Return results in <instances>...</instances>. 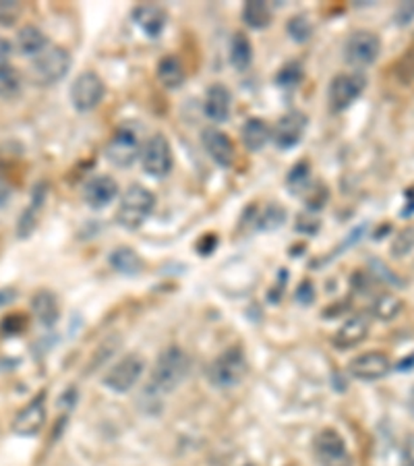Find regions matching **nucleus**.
<instances>
[{
  "instance_id": "28",
  "label": "nucleus",
  "mask_w": 414,
  "mask_h": 466,
  "mask_svg": "<svg viewBox=\"0 0 414 466\" xmlns=\"http://www.w3.org/2000/svg\"><path fill=\"white\" fill-rule=\"evenodd\" d=\"M24 89V75L17 66L3 65L0 66V100H13Z\"/></svg>"
},
{
  "instance_id": "29",
  "label": "nucleus",
  "mask_w": 414,
  "mask_h": 466,
  "mask_svg": "<svg viewBox=\"0 0 414 466\" xmlns=\"http://www.w3.org/2000/svg\"><path fill=\"white\" fill-rule=\"evenodd\" d=\"M286 187L292 195H305L311 189V168H308V162H298L290 168L288 175H286Z\"/></svg>"
},
{
  "instance_id": "26",
  "label": "nucleus",
  "mask_w": 414,
  "mask_h": 466,
  "mask_svg": "<svg viewBox=\"0 0 414 466\" xmlns=\"http://www.w3.org/2000/svg\"><path fill=\"white\" fill-rule=\"evenodd\" d=\"M230 63L237 71H247L253 63V46L247 34H235L230 42Z\"/></svg>"
},
{
  "instance_id": "23",
  "label": "nucleus",
  "mask_w": 414,
  "mask_h": 466,
  "mask_svg": "<svg viewBox=\"0 0 414 466\" xmlns=\"http://www.w3.org/2000/svg\"><path fill=\"white\" fill-rule=\"evenodd\" d=\"M32 309H34V315L37 318V321L42 323V326L50 328L58 321V313H60L58 300L50 290L35 292V297L32 299Z\"/></svg>"
},
{
  "instance_id": "12",
  "label": "nucleus",
  "mask_w": 414,
  "mask_h": 466,
  "mask_svg": "<svg viewBox=\"0 0 414 466\" xmlns=\"http://www.w3.org/2000/svg\"><path fill=\"white\" fill-rule=\"evenodd\" d=\"M391 371V360L381 350H369L357 355L348 363V373L358 381H379Z\"/></svg>"
},
{
  "instance_id": "25",
  "label": "nucleus",
  "mask_w": 414,
  "mask_h": 466,
  "mask_svg": "<svg viewBox=\"0 0 414 466\" xmlns=\"http://www.w3.org/2000/svg\"><path fill=\"white\" fill-rule=\"evenodd\" d=\"M185 66L177 56H164L157 65V79L166 89H178L185 84Z\"/></svg>"
},
{
  "instance_id": "36",
  "label": "nucleus",
  "mask_w": 414,
  "mask_h": 466,
  "mask_svg": "<svg viewBox=\"0 0 414 466\" xmlns=\"http://www.w3.org/2000/svg\"><path fill=\"white\" fill-rule=\"evenodd\" d=\"M319 227H321V220L313 214H300L297 220V230L305 232V235H315V232L319 230Z\"/></svg>"
},
{
  "instance_id": "33",
  "label": "nucleus",
  "mask_w": 414,
  "mask_h": 466,
  "mask_svg": "<svg viewBox=\"0 0 414 466\" xmlns=\"http://www.w3.org/2000/svg\"><path fill=\"white\" fill-rule=\"evenodd\" d=\"M414 249V227L398 232L394 243H391V255L394 258H406Z\"/></svg>"
},
{
  "instance_id": "7",
  "label": "nucleus",
  "mask_w": 414,
  "mask_h": 466,
  "mask_svg": "<svg viewBox=\"0 0 414 466\" xmlns=\"http://www.w3.org/2000/svg\"><path fill=\"white\" fill-rule=\"evenodd\" d=\"M365 87H367V79L360 71L336 75V77L331 79L329 92H328L329 108L334 112H344L346 108H350L352 104L363 96Z\"/></svg>"
},
{
  "instance_id": "43",
  "label": "nucleus",
  "mask_w": 414,
  "mask_h": 466,
  "mask_svg": "<svg viewBox=\"0 0 414 466\" xmlns=\"http://www.w3.org/2000/svg\"><path fill=\"white\" fill-rule=\"evenodd\" d=\"M11 198H13V191H11V187L6 185L3 178H0V209L6 208V204H9Z\"/></svg>"
},
{
  "instance_id": "30",
  "label": "nucleus",
  "mask_w": 414,
  "mask_h": 466,
  "mask_svg": "<svg viewBox=\"0 0 414 466\" xmlns=\"http://www.w3.org/2000/svg\"><path fill=\"white\" fill-rule=\"evenodd\" d=\"M373 315L381 321H391L396 319L398 315L402 311V300L398 299L396 295H391V292H383L378 299L373 300V307H371Z\"/></svg>"
},
{
  "instance_id": "41",
  "label": "nucleus",
  "mask_w": 414,
  "mask_h": 466,
  "mask_svg": "<svg viewBox=\"0 0 414 466\" xmlns=\"http://www.w3.org/2000/svg\"><path fill=\"white\" fill-rule=\"evenodd\" d=\"M412 214H414V187H412V189L406 191V204L402 208L400 216L406 220V218H410Z\"/></svg>"
},
{
  "instance_id": "3",
  "label": "nucleus",
  "mask_w": 414,
  "mask_h": 466,
  "mask_svg": "<svg viewBox=\"0 0 414 466\" xmlns=\"http://www.w3.org/2000/svg\"><path fill=\"white\" fill-rule=\"evenodd\" d=\"M156 208V195L141 185H131L120 198L116 209V222L123 228L135 230L146 224L149 214Z\"/></svg>"
},
{
  "instance_id": "20",
  "label": "nucleus",
  "mask_w": 414,
  "mask_h": 466,
  "mask_svg": "<svg viewBox=\"0 0 414 466\" xmlns=\"http://www.w3.org/2000/svg\"><path fill=\"white\" fill-rule=\"evenodd\" d=\"M15 48L21 56H29V58H35L40 56L44 50L48 48V37L46 34L42 32L40 27L35 25H25L19 29L17 34V40H15Z\"/></svg>"
},
{
  "instance_id": "15",
  "label": "nucleus",
  "mask_w": 414,
  "mask_h": 466,
  "mask_svg": "<svg viewBox=\"0 0 414 466\" xmlns=\"http://www.w3.org/2000/svg\"><path fill=\"white\" fill-rule=\"evenodd\" d=\"M203 147H206L207 156L217 164L220 168H230L235 164L237 149L232 139L220 129H206L201 133Z\"/></svg>"
},
{
  "instance_id": "21",
  "label": "nucleus",
  "mask_w": 414,
  "mask_h": 466,
  "mask_svg": "<svg viewBox=\"0 0 414 466\" xmlns=\"http://www.w3.org/2000/svg\"><path fill=\"white\" fill-rule=\"evenodd\" d=\"M44 199H46V185H37L32 195V201H29V206L21 212V218L17 222L19 238H27L35 230L37 220H40V214H42V208H44Z\"/></svg>"
},
{
  "instance_id": "46",
  "label": "nucleus",
  "mask_w": 414,
  "mask_h": 466,
  "mask_svg": "<svg viewBox=\"0 0 414 466\" xmlns=\"http://www.w3.org/2000/svg\"><path fill=\"white\" fill-rule=\"evenodd\" d=\"M245 466H257V464H251V462H248V464H245Z\"/></svg>"
},
{
  "instance_id": "8",
  "label": "nucleus",
  "mask_w": 414,
  "mask_h": 466,
  "mask_svg": "<svg viewBox=\"0 0 414 466\" xmlns=\"http://www.w3.org/2000/svg\"><path fill=\"white\" fill-rule=\"evenodd\" d=\"M313 454L319 466H352L350 450L340 433L331 427L315 435Z\"/></svg>"
},
{
  "instance_id": "31",
  "label": "nucleus",
  "mask_w": 414,
  "mask_h": 466,
  "mask_svg": "<svg viewBox=\"0 0 414 466\" xmlns=\"http://www.w3.org/2000/svg\"><path fill=\"white\" fill-rule=\"evenodd\" d=\"M286 222V209L280 204H269L263 208V212L257 218L259 230H278Z\"/></svg>"
},
{
  "instance_id": "1",
  "label": "nucleus",
  "mask_w": 414,
  "mask_h": 466,
  "mask_svg": "<svg viewBox=\"0 0 414 466\" xmlns=\"http://www.w3.org/2000/svg\"><path fill=\"white\" fill-rule=\"evenodd\" d=\"M189 370H191L189 355H187L180 347H168L166 350H162L160 357L156 359L149 386H152L154 392L168 394L185 381L187 375H189Z\"/></svg>"
},
{
  "instance_id": "40",
  "label": "nucleus",
  "mask_w": 414,
  "mask_h": 466,
  "mask_svg": "<svg viewBox=\"0 0 414 466\" xmlns=\"http://www.w3.org/2000/svg\"><path fill=\"white\" fill-rule=\"evenodd\" d=\"M402 466H414V433H410L402 448Z\"/></svg>"
},
{
  "instance_id": "24",
  "label": "nucleus",
  "mask_w": 414,
  "mask_h": 466,
  "mask_svg": "<svg viewBox=\"0 0 414 466\" xmlns=\"http://www.w3.org/2000/svg\"><path fill=\"white\" fill-rule=\"evenodd\" d=\"M110 266L116 269L118 274L125 276H137L143 272V259L137 255V251L131 247H118L110 253Z\"/></svg>"
},
{
  "instance_id": "27",
  "label": "nucleus",
  "mask_w": 414,
  "mask_h": 466,
  "mask_svg": "<svg viewBox=\"0 0 414 466\" xmlns=\"http://www.w3.org/2000/svg\"><path fill=\"white\" fill-rule=\"evenodd\" d=\"M243 21L251 29H266L272 24V9L263 0H248L243 6Z\"/></svg>"
},
{
  "instance_id": "5",
  "label": "nucleus",
  "mask_w": 414,
  "mask_h": 466,
  "mask_svg": "<svg viewBox=\"0 0 414 466\" xmlns=\"http://www.w3.org/2000/svg\"><path fill=\"white\" fill-rule=\"evenodd\" d=\"M141 133L135 125L118 127L106 144V157L118 168H129L141 156Z\"/></svg>"
},
{
  "instance_id": "22",
  "label": "nucleus",
  "mask_w": 414,
  "mask_h": 466,
  "mask_svg": "<svg viewBox=\"0 0 414 466\" xmlns=\"http://www.w3.org/2000/svg\"><path fill=\"white\" fill-rule=\"evenodd\" d=\"M272 139V127L263 118H248L243 125V144L248 152H261Z\"/></svg>"
},
{
  "instance_id": "37",
  "label": "nucleus",
  "mask_w": 414,
  "mask_h": 466,
  "mask_svg": "<svg viewBox=\"0 0 414 466\" xmlns=\"http://www.w3.org/2000/svg\"><path fill=\"white\" fill-rule=\"evenodd\" d=\"M326 199H328L326 187H311V189H308V208L311 209H319L326 206Z\"/></svg>"
},
{
  "instance_id": "9",
  "label": "nucleus",
  "mask_w": 414,
  "mask_h": 466,
  "mask_svg": "<svg viewBox=\"0 0 414 466\" xmlns=\"http://www.w3.org/2000/svg\"><path fill=\"white\" fill-rule=\"evenodd\" d=\"M381 52V40L375 32H369V29H358V32L352 34L344 44V58L346 63L355 69H365V66H371L375 60L379 58Z\"/></svg>"
},
{
  "instance_id": "10",
  "label": "nucleus",
  "mask_w": 414,
  "mask_h": 466,
  "mask_svg": "<svg viewBox=\"0 0 414 466\" xmlns=\"http://www.w3.org/2000/svg\"><path fill=\"white\" fill-rule=\"evenodd\" d=\"M69 94H71V102L75 110L92 112L102 104L104 94H106V86H104L100 75L94 71H86L75 79Z\"/></svg>"
},
{
  "instance_id": "4",
  "label": "nucleus",
  "mask_w": 414,
  "mask_h": 466,
  "mask_svg": "<svg viewBox=\"0 0 414 466\" xmlns=\"http://www.w3.org/2000/svg\"><path fill=\"white\" fill-rule=\"evenodd\" d=\"M71 69V55L63 46H48L32 60L29 77L35 86L52 87L66 77Z\"/></svg>"
},
{
  "instance_id": "42",
  "label": "nucleus",
  "mask_w": 414,
  "mask_h": 466,
  "mask_svg": "<svg viewBox=\"0 0 414 466\" xmlns=\"http://www.w3.org/2000/svg\"><path fill=\"white\" fill-rule=\"evenodd\" d=\"M11 52H13V44L0 35V66L6 65V58L11 56Z\"/></svg>"
},
{
  "instance_id": "6",
  "label": "nucleus",
  "mask_w": 414,
  "mask_h": 466,
  "mask_svg": "<svg viewBox=\"0 0 414 466\" xmlns=\"http://www.w3.org/2000/svg\"><path fill=\"white\" fill-rule=\"evenodd\" d=\"M141 167L154 178H164L172 172L175 167V156H172L170 141L162 133H156L149 137L141 147Z\"/></svg>"
},
{
  "instance_id": "11",
  "label": "nucleus",
  "mask_w": 414,
  "mask_h": 466,
  "mask_svg": "<svg viewBox=\"0 0 414 466\" xmlns=\"http://www.w3.org/2000/svg\"><path fill=\"white\" fill-rule=\"evenodd\" d=\"M143 370H146V360L139 355H126L115 365L110 367L108 373L104 375V386L116 394L129 392L135 388V383L139 381Z\"/></svg>"
},
{
  "instance_id": "38",
  "label": "nucleus",
  "mask_w": 414,
  "mask_h": 466,
  "mask_svg": "<svg viewBox=\"0 0 414 466\" xmlns=\"http://www.w3.org/2000/svg\"><path fill=\"white\" fill-rule=\"evenodd\" d=\"M414 19V3H402L396 11V21L400 25H409Z\"/></svg>"
},
{
  "instance_id": "2",
  "label": "nucleus",
  "mask_w": 414,
  "mask_h": 466,
  "mask_svg": "<svg viewBox=\"0 0 414 466\" xmlns=\"http://www.w3.org/2000/svg\"><path fill=\"white\" fill-rule=\"evenodd\" d=\"M247 371L248 360L245 350L240 347H230L214 359V363L207 370V378L214 388L230 390L237 388L247 378Z\"/></svg>"
},
{
  "instance_id": "19",
  "label": "nucleus",
  "mask_w": 414,
  "mask_h": 466,
  "mask_svg": "<svg viewBox=\"0 0 414 466\" xmlns=\"http://www.w3.org/2000/svg\"><path fill=\"white\" fill-rule=\"evenodd\" d=\"M133 19L147 37H160L168 24V15L157 5H137L133 9Z\"/></svg>"
},
{
  "instance_id": "32",
  "label": "nucleus",
  "mask_w": 414,
  "mask_h": 466,
  "mask_svg": "<svg viewBox=\"0 0 414 466\" xmlns=\"http://www.w3.org/2000/svg\"><path fill=\"white\" fill-rule=\"evenodd\" d=\"M286 29H288V34L295 42H307L311 40L313 35V25L305 15H297V17H292L288 21V25H286Z\"/></svg>"
},
{
  "instance_id": "45",
  "label": "nucleus",
  "mask_w": 414,
  "mask_h": 466,
  "mask_svg": "<svg viewBox=\"0 0 414 466\" xmlns=\"http://www.w3.org/2000/svg\"><path fill=\"white\" fill-rule=\"evenodd\" d=\"M409 410H410V415L414 419V388L410 390V396H409Z\"/></svg>"
},
{
  "instance_id": "13",
  "label": "nucleus",
  "mask_w": 414,
  "mask_h": 466,
  "mask_svg": "<svg viewBox=\"0 0 414 466\" xmlns=\"http://www.w3.org/2000/svg\"><path fill=\"white\" fill-rule=\"evenodd\" d=\"M46 423V394H37L25 409L17 412L13 420V431L21 438H34Z\"/></svg>"
},
{
  "instance_id": "44",
  "label": "nucleus",
  "mask_w": 414,
  "mask_h": 466,
  "mask_svg": "<svg viewBox=\"0 0 414 466\" xmlns=\"http://www.w3.org/2000/svg\"><path fill=\"white\" fill-rule=\"evenodd\" d=\"M412 370H414V352L409 359L400 360V363H398V367H396V371H412Z\"/></svg>"
},
{
  "instance_id": "16",
  "label": "nucleus",
  "mask_w": 414,
  "mask_h": 466,
  "mask_svg": "<svg viewBox=\"0 0 414 466\" xmlns=\"http://www.w3.org/2000/svg\"><path fill=\"white\" fill-rule=\"evenodd\" d=\"M369 328H371V319H369L367 315H352V318L342 323V328H338V332L334 334V340L331 342H334V347L338 350H350L358 347L360 342H365V338L369 336Z\"/></svg>"
},
{
  "instance_id": "18",
  "label": "nucleus",
  "mask_w": 414,
  "mask_h": 466,
  "mask_svg": "<svg viewBox=\"0 0 414 466\" xmlns=\"http://www.w3.org/2000/svg\"><path fill=\"white\" fill-rule=\"evenodd\" d=\"M232 110V96L230 89L224 84H214L209 86L206 92V102H203V112L209 120L214 123H226L230 118Z\"/></svg>"
},
{
  "instance_id": "34",
  "label": "nucleus",
  "mask_w": 414,
  "mask_h": 466,
  "mask_svg": "<svg viewBox=\"0 0 414 466\" xmlns=\"http://www.w3.org/2000/svg\"><path fill=\"white\" fill-rule=\"evenodd\" d=\"M24 13V5L15 0H0V25L11 27L17 24V19Z\"/></svg>"
},
{
  "instance_id": "14",
  "label": "nucleus",
  "mask_w": 414,
  "mask_h": 466,
  "mask_svg": "<svg viewBox=\"0 0 414 466\" xmlns=\"http://www.w3.org/2000/svg\"><path fill=\"white\" fill-rule=\"evenodd\" d=\"M307 125H308V120L303 112H297V110L288 112V115H284L274 125V129H272L274 144L280 149H290V147L298 146L307 131Z\"/></svg>"
},
{
  "instance_id": "39",
  "label": "nucleus",
  "mask_w": 414,
  "mask_h": 466,
  "mask_svg": "<svg viewBox=\"0 0 414 466\" xmlns=\"http://www.w3.org/2000/svg\"><path fill=\"white\" fill-rule=\"evenodd\" d=\"M297 299H298V303H303V305H311L313 303V299H315V289H313V284L311 282H303L298 287V290H297Z\"/></svg>"
},
{
  "instance_id": "35",
  "label": "nucleus",
  "mask_w": 414,
  "mask_h": 466,
  "mask_svg": "<svg viewBox=\"0 0 414 466\" xmlns=\"http://www.w3.org/2000/svg\"><path fill=\"white\" fill-rule=\"evenodd\" d=\"M303 79V69H300L298 63H288L282 66V71L278 73V86L280 87H297Z\"/></svg>"
},
{
  "instance_id": "17",
  "label": "nucleus",
  "mask_w": 414,
  "mask_h": 466,
  "mask_svg": "<svg viewBox=\"0 0 414 466\" xmlns=\"http://www.w3.org/2000/svg\"><path fill=\"white\" fill-rule=\"evenodd\" d=\"M118 195V183L108 175L94 177L83 187V199L92 209L108 208Z\"/></svg>"
}]
</instances>
